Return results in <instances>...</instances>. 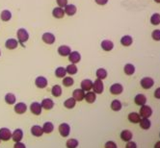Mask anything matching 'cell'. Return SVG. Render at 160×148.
<instances>
[{
	"instance_id": "cell-35",
	"label": "cell",
	"mask_w": 160,
	"mask_h": 148,
	"mask_svg": "<svg viewBox=\"0 0 160 148\" xmlns=\"http://www.w3.org/2000/svg\"><path fill=\"white\" fill-rule=\"evenodd\" d=\"M132 42H133V39L130 36H123L121 39V43L123 46H129V45L132 44Z\"/></svg>"
},
{
	"instance_id": "cell-30",
	"label": "cell",
	"mask_w": 160,
	"mask_h": 148,
	"mask_svg": "<svg viewBox=\"0 0 160 148\" xmlns=\"http://www.w3.org/2000/svg\"><path fill=\"white\" fill-rule=\"evenodd\" d=\"M76 105V101L73 97H71V98H68L67 100H65L64 102V106L67 108V109H73L74 107Z\"/></svg>"
},
{
	"instance_id": "cell-46",
	"label": "cell",
	"mask_w": 160,
	"mask_h": 148,
	"mask_svg": "<svg viewBox=\"0 0 160 148\" xmlns=\"http://www.w3.org/2000/svg\"><path fill=\"white\" fill-rule=\"evenodd\" d=\"M14 148H26V146L24 145V143L19 141V142H16V144L14 145Z\"/></svg>"
},
{
	"instance_id": "cell-24",
	"label": "cell",
	"mask_w": 160,
	"mask_h": 148,
	"mask_svg": "<svg viewBox=\"0 0 160 148\" xmlns=\"http://www.w3.org/2000/svg\"><path fill=\"white\" fill-rule=\"evenodd\" d=\"M132 136H133V134H132V132H130L129 130H123V131H122V133H121V139L123 141L131 140H132Z\"/></svg>"
},
{
	"instance_id": "cell-34",
	"label": "cell",
	"mask_w": 160,
	"mask_h": 148,
	"mask_svg": "<svg viewBox=\"0 0 160 148\" xmlns=\"http://www.w3.org/2000/svg\"><path fill=\"white\" fill-rule=\"evenodd\" d=\"M96 75L99 80H103V79H105L107 77V71H106V69H104V68H99L96 72Z\"/></svg>"
},
{
	"instance_id": "cell-23",
	"label": "cell",
	"mask_w": 160,
	"mask_h": 148,
	"mask_svg": "<svg viewBox=\"0 0 160 148\" xmlns=\"http://www.w3.org/2000/svg\"><path fill=\"white\" fill-rule=\"evenodd\" d=\"M31 134L35 136H42L43 134V128L41 126H39V125H34L31 128Z\"/></svg>"
},
{
	"instance_id": "cell-14",
	"label": "cell",
	"mask_w": 160,
	"mask_h": 148,
	"mask_svg": "<svg viewBox=\"0 0 160 148\" xmlns=\"http://www.w3.org/2000/svg\"><path fill=\"white\" fill-rule=\"evenodd\" d=\"M58 51V54L62 57H68L70 55V53L71 52V49L70 46H68V45H61V46L58 47L57 49Z\"/></svg>"
},
{
	"instance_id": "cell-28",
	"label": "cell",
	"mask_w": 160,
	"mask_h": 148,
	"mask_svg": "<svg viewBox=\"0 0 160 148\" xmlns=\"http://www.w3.org/2000/svg\"><path fill=\"white\" fill-rule=\"evenodd\" d=\"M123 71L127 75L130 76V75H133L134 72H135V66L132 64H127L123 67Z\"/></svg>"
},
{
	"instance_id": "cell-40",
	"label": "cell",
	"mask_w": 160,
	"mask_h": 148,
	"mask_svg": "<svg viewBox=\"0 0 160 148\" xmlns=\"http://www.w3.org/2000/svg\"><path fill=\"white\" fill-rule=\"evenodd\" d=\"M151 23L152 25H158V24H160V15L159 14H153L151 15Z\"/></svg>"
},
{
	"instance_id": "cell-10",
	"label": "cell",
	"mask_w": 160,
	"mask_h": 148,
	"mask_svg": "<svg viewBox=\"0 0 160 148\" xmlns=\"http://www.w3.org/2000/svg\"><path fill=\"white\" fill-rule=\"evenodd\" d=\"M68 57V61H70L71 64H77V62L81 61V55H80V53H78L77 51H71Z\"/></svg>"
},
{
	"instance_id": "cell-9",
	"label": "cell",
	"mask_w": 160,
	"mask_h": 148,
	"mask_svg": "<svg viewBox=\"0 0 160 148\" xmlns=\"http://www.w3.org/2000/svg\"><path fill=\"white\" fill-rule=\"evenodd\" d=\"M12 138V132L7 128H1L0 129V140L7 141Z\"/></svg>"
},
{
	"instance_id": "cell-19",
	"label": "cell",
	"mask_w": 160,
	"mask_h": 148,
	"mask_svg": "<svg viewBox=\"0 0 160 148\" xmlns=\"http://www.w3.org/2000/svg\"><path fill=\"white\" fill-rule=\"evenodd\" d=\"M23 138V132L21 129H16L14 133H12V139L15 142H19Z\"/></svg>"
},
{
	"instance_id": "cell-11",
	"label": "cell",
	"mask_w": 160,
	"mask_h": 148,
	"mask_svg": "<svg viewBox=\"0 0 160 148\" xmlns=\"http://www.w3.org/2000/svg\"><path fill=\"white\" fill-rule=\"evenodd\" d=\"M123 90V87L122 86L121 84L116 83V84H113L112 86L110 87V92L114 95H118V94H121Z\"/></svg>"
},
{
	"instance_id": "cell-33",
	"label": "cell",
	"mask_w": 160,
	"mask_h": 148,
	"mask_svg": "<svg viewBox=\"0 0 160 148\" xmlns=\"http://www.w3.org/2000/svg\"><path fill=\"white\" fill-rule=\"evenodd\" d=\"M66 74H67V70H66V68L65 67H63V66H60L58 68H56V70H55V76L57 78H64L66 76Z\"/></svg>"
},
{
	"instance_id": "cell-2",
	"label": "cell",
	"mask_w": 160,
	"mask_h": 148,
	"mask_svg": "<svg viewBox=\"0 0 160 148\" xmlns=\"http://www.w3.org/2000/svg\"><path fill=\"white\" fill-rule=\"evenodd\" d=\"M92 89H94V92L96 94H101L104 90V85L102 80H99V79H96V80L93 83V88Z\"/></svg>"
},
{
	"instance_id": "cell-22",
	"label": "cell",
	"mask_w": 160,
	"mask_h": 148,
	"mask_svg": "<svg viewBox=\"0 0 160 148\" xmlns=\"http://www.w3.org/2000/svg\"><path fill=\"white\" fill-rule=\"evenodd\" d=\"M134 102H135V104L136 105H138V106H143V105H146L147 103V98H146V96L144 94H137L135 96V99H134Z\"/></svg>"
},
{
	"instance_id": "cell-32",
	"label": "cell",
	"mask_w": 160,
	"mask_h": 148,
	"mask_svg": "<svg viewBox=\"0 0 160 148\" xmlns=\"http://www.w3.org/2000/svg\"><path fill=\"white\" fill-rule=\"evenodd\" d=\"M42 128H43V133H45V134H50V133L54 130V125H53L52 123H51V122H45Z\"/></svg>"
},
{
	"instance_id": "cell-18",
	"label": "cell",
	"mask_w": 160,
	"mask_h": 148,
	"mask_svg": "<svg viewBox=\"0 0 160 148\" xmlns=\"http://www.w3.org/2000/svg\"><path fill=\"white\" fill-rule=\"evenodd\" d=\"M41 105H42V108L44 110H51L54 107V102L50 98H45L42 101Z\"/></svg>"
},
{
	"instance_id": "cell-44",
	"label": "cell",
	"mask_w": 160,
	"mask_h": 148,
	"mask_svg": "<svg viewBox=\"0 0 160 148\" xmlns=\"http://www.w3.org/2000/svg\"><path fill=\"white\" fill-rule=\"evenodd\" d=\"M104 147L105 148H117V144L115 143L114 141H107L106 143H105V145H104Z\"/></svg>"
},
{
	"instance_id": "cell-25",
	"label": "cell",
	"mask_w": 160,
	"mask_h": 148,
	"mask_svg": "<svg viewBox=\"0 0 160 148\" xmlns=\"http://www.w3.org/2000/svg\"><path fill=\"white\" fill-rule=\"evenodd\" d=\"M0 18H1L2 21L7 22L10 21L11 18H12V13L9 10H4L1 12V15H0Z\"/></svg>"
},
{
	"instance_id": "cell-15",
	"label": "cell",
	"mask_w": 160,
	"mask_h": 148,
	"mask_svg": "<svg viewBox=\"0 0 160 148\" xmlns=\"http://www.w3.org/2000/svg\"><path fill=\"white\" fill-rule=\"evenodd\" d=\"M65 11L64 8H61V7H56L52 10V16L55 18H63L65 16Z\"/></svg>"
},
{
	"instance_id": "cell-29",
	"label": "cell",
	"mask_w": 160,
	"mask_h": 148,
	"mask_svg": "<svg viewBox=\"0 0 160 148\" xmlns=\"http://www.w3.org/2000/svg\"><path fill=\"white\" fill-rule=\"evenodd\" d=\"M84 99L86 100L88 103H94V102L96 100V93H95L94 92H88L86 94H85Z\"/></svg>"
},
{
	"instance_id": "cell-38",
	"label": "cell",
	"mask_w": 160,
	"mask_h": 148,
	"mask_svg": "<svg viewBox=\"0 0 160 148\" xmlns=\"http://www.w3.org/2000/svg\"><path fill=\"white\" fill-rule=\"evenodd\" d=\"M67 74H70V75H74V74L77 73V66L75 64H71L70 66H68L67 68Z\"/></svg>"
},
{
	"instance_id": "cell-51",
	"label": "cell",
	"mask_w": 160,
	"mask_h": 148,
	"mask_svg": "<svg viewBox=\"0 0 160 148\" xmlns=\"http://www.w3.org/2000/svg\"><path fill=\"white\" fill-rule=\"evenodd\" d=\"M0 56H1V51H0Z\"/></svg>"
},
{
	"instance_id": "cell-48",
	"label": "cell",
	"mask_w": 160,
	"mask_h": 148,
	"mask_svg": "<svg viewBox=\"0 0 160 148\" xmlns=\"http://www.w3.org/2000/svg\"><path fill=\"white\" fill-rule=\"evenodd\" d=\"M154 97L157 99H160V88L156 89V90L154 92Z\"/></svg>"
},
{
	"instance_id": "cell-50",
	"label": "cell",
	"mask_w": 160,
	"mask_h": 148,
	"mask_svg": "<svg viewBox=\"0 0 160 148\" xmlns=\"http://www.w3.org/2000/svg\"><path fill=\"white\" fill-rule=\"evenodd\" d=\"M154 1H155L156 3H160V0H154Z\"/></svg>"
},
{
	"instance_id": "cell-1",
	"label": "cell",
	"mask_w": 160,
	"mask_h": 148,
	"mask_svg": "<svg viewBox=\"0 0 160 148\" xmlns=\"http://www.w3.org/2000/svg\"><path fill=\"white\" fill-rule=\"evenodd\" d=\"M16 37H18L19 42H20L23 45L24 42H26L28 39H29V33H28L24 28H20V29H19L18 32H16Z\"/></svg>"
},
{
	"instance_id": "cell-21",
	"label": "cell",
	"mask_w": 160,
	"mask_h": 148,
	"mask_svg": "<svg viewBox=\"0 0 160 148\" xmlns=\"http://www.w3.org/2000/svg\"><path fill=\"white\" fill-rule=\"evenodd\" d=\"M100 46L104 51H111L114 48V43L109 39H104V41L101 42Z\"/></svg>"
},
{
	"instance_id": "cell-27",
	"label": "cell",
	"mask_w": 160,
	"mask_h": 148,
	"mask_svg": "<svg viewBox=\"0 0 160 148\" xmlns=\"http://www.w3.org/2000/svg\"><path fill=\"white\" fill-rule=\"evenodd\" d=\"M128 120L131 122V123H139L140 120H141V117H140V115L137 113H130L128 115Z\"/></svg>"
},
{
	"instance_id": "cell-43",
	"label": "cell",
	"mask_w": 160,
	"mask_h": 148,
	"mask_svg": "<svg viewBox=\"0 0 160 148\" xmlns=\"http://www.w3.org/2000/svg\"><path fill=\"white\" fill-rule=\"evenodd\" d=\"M56 3L61 8H65L68 5V0H56Z\"/></svg>"
},
{
	"instance_id": "cell-52",
	"label": "cell",
	"mask_w": 160,
	"mask_h": 148,
	"mask_svg": "<svg viewBox=\"0 0 160 148\" xmlns=\"http://www.w3.org/2000/svg\"><path fill=\"white\" fill-rule=\"evenodd\" d=\"M0 142H1V140H0Z\"/></svg>"
},
{
	"instance_id": "cell-17",
	"label": "cell",
	"mask_w": 160,
	"mask_h": 148,
	"mask_svg": "<svg viewBox=\"0 0 160 148\" xmlns=\"http://www.w3.org/2000/svg\"><path fill=\"white\" fill-rule=\"evenodd\" d=\"M27 111V106L23 102H19V103L15 105V112L19 115H22Z\"/></svg>"
},
{
	"instance_id": "cell-7",
	"label": "cell",
	"mask_w": 160,
	"mask_h": 148,
	"mask_svg": "<svg viewBox=\"0 0 160 148\" xmlns=\"http://www.w3.org/2000/svg\"><path fill=\"white\" fill-rule=\"evenodd\" d=\"M47 79L43 77V76H39L36 78V80H35V85H36V87L39 88V89H44V88H47Z\"/></svg>"
},
{
	"instance_id": "cell-20",
	"label": "cell",
	"mask_w": 160,
	"mask_h": 148,
	"mask_svg": "<svg viewBox=\"0 0 160 148\" xmlns=\"http://www.w3.org/2000/svg\"><path fill=\"white\" fill-rule=\"evenodd\" d=\"M93 88V81L90 79H85L81 82V89L84 92H90Z\"/></svg>"
},
{
	"instance_id": "cell-41",
	"label": "cell",
	"mask_w": 160,
	"mask_h": 148,
	"mask_svg": "<svg viewBox=\"0 0 160 148\" xmlns=\"http://www.w3.org/2000/svg\"><path fill=\"white\" fill-rule=\"evenodd\" d=\"M62 82H63V85H64L65 87H71L73 85V83H74V80L71 77H64Z\"/></svg>"
},
{
	"instance_id": "cell-4",
	"label": "cell",
	"mask_w": 160,
	"mask_h": 148,
	"mask_svg": "<svg viewBox=\"0 0 160 148\" xmlns=\"http://www.w3.org/2000/svg\"><path fill=\"white\" fill-rule=\"evenodd\" d=\"M139 115L142 117H145V118H148L151 115H152V110L150 106L148 105H143L140 109V113Z\"/></svg>"
},
{
	"instance_id": "cell-12",
	"label": "cell",
	"mask_w": 160,
	"mask_h": 148,
	"mask_svg": "<svg viewBox=\"0 0 160 148\" xmlns=\"http://www.w3.org/2000/svg\"><path fill=\"white\" fill-rule=\"evenodd\" d=\"M64 11H65V14L68 16H72L76 14L77 12V8L75 5L73 4H68L67 6L64 8Z\"/></svg>"
},
{
	"instance_id": "cell-5",
	"label": "cell",
	"mask_w": 160,
	"mask_h": 148,
	"mask_svg": "<svg viewBox=\"0 0 160 148\" xmlns=\"http://www.w3.org/2000/svg\"><path fill=\"white\" fill-rule=\"evenodd\" d=\"M153 85H154V81L151 77H144L141 80V86L145 89H148L152 88Z\"/></svg>"
},
{
	"instance_id": "cell-6",
	"label": "cell",
	"mask_w": 160,
	"mask_h": 148,
	"mask_svg": "<svg viewBox=\"0 0 160 148\" xmlns=\"http://www.w3.org/2000/svg\"><path fill=\"white\" fill-rule=\"evenodd\" d=\"M42 105L41 103H39V102H33V103L31 104L30 106V111L31 113H33V115L35 116H40L42 113Z\"/></svg>"
},
{
	"instance_id": "cell-47",
	"label": "cell",
	"mask_w": 160,
	"mask_h": 148,
	"mask_svg": "<svg viewBox=\"0 0 160 148\" xmlns=\"http://www.w3.org/2000/svg\"><path fill=\"white\" fill-rule=\"evenodd\" d=\"M96 3L98 4V5H100V6H103V5L107 4L108 2V0H95Z\"/></svg>"
},
{
	"instance_id": "cell-42",
	"label": "cell",
	"mask_w": 160,
	"mask_h": 148,
	"mask_svg": "<svg viewBox=\"0 0 160 148\" xmlns=\"http://www.w3.org/2000/svg\"><path fill=\"white\" fill-rule=\"evenodd\" d=\"M151 38L154 41H160V30H154L151 33Z\"/></svg>"
},
{
	"instance_id": "cell-16",
	"label": "cell",
	"mask_w": 160,
	"mask_h": 148,
	"mask_svg": "<svg viewBox=\"0 0 160 148\" xmlns=\"http://www.w3.org/2000/svg\"><path fill=\"white\" fill-rule=\"evenodd\" d=\"M19 45V41H16V39H8L6 42H5V47L7 49L13 50L16 49Z\"/></svg>"
},
{
	"instance_id": "cell-36",
	"label": "cell",
	"mask_w": 160,
	"mask_h": 148,
	"mask_svg": "<svg viewBox=\"0 0 160 148\" xmlns=\"http://www.w3.org/2000/svg\"><path fill=\"white\" fill-rule=\"evenodd\" d=\"M51 93H52L53 96L55 97H59L62 94V88L59 85H55V86L52 87V89H51Z\"/></svg>"
},
{
	"instance_id": "cell-53",
	"label": "cell",
	"mask_w": 160,
	"mask_h": 148,
	"mask_svg": "<svg viewBox=\"0 0 160 148\" xmlns=\"http://www.w3.org/2000/svg\"><path fill=\"white\" fill-rule=\"evenodd\" d=\"M159 136H160V134H159Z\"/></svg>"
},
{
	"instance_id": "cell-45",
	"label": "cell",
	"mask_w": 160,
	"mask_h": 148,
	"mask_svg": "<svg viewBox=\"0 0 160 148\" xmlns=\"http://www.w3.org/2000/svg\"><path fill=\"white\" fill-rule=\"evenodd\" d=\"M125 148H137V144L135 143L134 141H127V146H125Z\"/></svg>"
},
{
	"instance_id": "cell-8",
	"label": "cell",
	"mask_w": 160,
	"mask_h": 148,
	"mask_svg": "<svg viewBox=\"0 0 160 148\" xmlns=\"http://www.w3.org/2000/svg\"><path fill=\"white\" fill-rule=\"evenodd\" d=\"M70 132H71V127L70 125H68V123H62L60 124L59 126V133L62 136H64V138H66V136H68V135H70Z\"/></svg>"
},
{
	"instance_id": "cell-3",
	"label": "cell",
	"mask_w": 160,
	"mask_h": 148,
	"mask_svg": "<svg viewBox=\"0 0 160 148\" xmlns=\"http://www.w3.org/2000/svg\"><path fill=\"white\" fill-rule=\"evenodd\" d=\"M42 39H43V42L44 43H47V44H53L56 41V38L55 36L53 35L52 33H49V32H47V33H44L43 37H42Z\"/></svg>"
},
{
	"instance_id": "cell-37",
	"label": "cell",
	"mask_w": 160,
	"mask_h": 148,
	"mask_svg": "<svg viewBox=\"0 0 160 148\" xmlns=\"http://www.w3.org/2000/svg\"><path fill=\"white\" fill-rule=\"evenodd\" d=\"M5 102L9 105H13L16 103V96L14 93H7L5 95Z\"/></svg>"
},
{
	"instance_id": "cell-26",
	"label": "cell",
	"mask_w": 160,
	"mask_h": 148,
	"mask_svg": "<svg viewBox=\"0 0 160 148\" xmlns=\"http://www.w3.org/2000/svg\"><path fill=\"white\" fill-rule=\"evenodd\" d=\"M140 127L143 129V130H148L151 128V120L148 118H145V117H143L141 120H140Z\"/></svg>"
},
{
	"instance_id": "cell-31",
	"label": "cell",
	"mask_w": 160,
	"mask_h": 148,
	"mask_svg": "<svg viewBox=\"0 0 160 148\" xmlns=\"http://www.w3.org/2000/svg\"><path fill=\"white\" fill-rule=\"evenodd\" d=\"M122 107H123V105H122L121 101H120V100L115 99V100H113V101L111 102V109H112L113 111H115V112L121 111V110H122Z\"/></svg>"
},
{
	"instance_id": "cell-49",
	"label": "cell",
	"mask_w": 160,
	"mask_h": 148,
	"mask_svg": "<svg viewBox=\"0 0 160 148\" xmlns=\"http://www.w3.org/2000/svg\"><path fill=\"white\" fill-rule=\"evenodd\" d=\"M154 148H160V140L156 142L155 145H154Z\"/></svg>"
},
{
	"instance_id": "cell-13",
	"label": "cell",
	"mask_w": 160,
	"mask_h": 148,
	"mask_svg": "<svg viewBox=\"0 0 160 148\" xmlns=\"http://www.w3.org/2000/svg\"><path fill=\"white\" fill-rule=\"evenodd\" d=\"M72 97L75 99V101H82L85 97V92L82 89H74L72 92Z\"/></svg>"
},
{
	"instance_id": "cell-39",
	"label": "cell",
	"mask_w": 160,
	"mask_h": 148,
	"mask_svg": "<svg viewBox=\"0 0 160 148\" xmlns=\"http://www.w3.org/2000/svg\"><path fill=\"white\" fill-rule=\"evenodd\" d=\"M79 144V142L77 140L75 139H71V140H67V143H66V146L67 148H76Z\"/></svg>"
}]
</instances>
